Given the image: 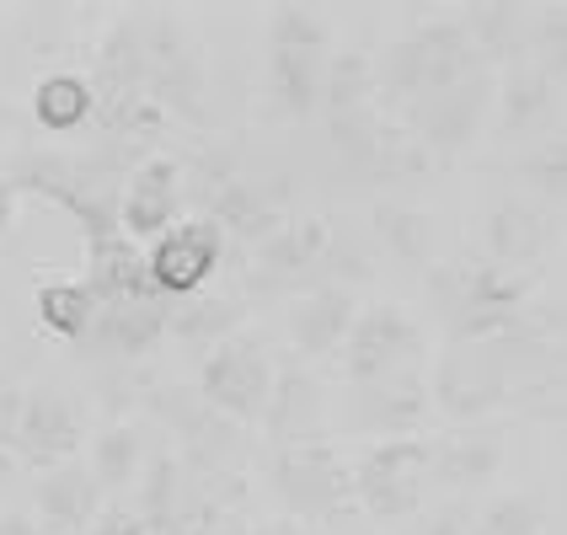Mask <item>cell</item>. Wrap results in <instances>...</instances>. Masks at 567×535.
Returning a JSON list of instances; mask_svg holds the SVG:
<instances>
[{
	"mask_svg": "<svg viewBox=\"0 0 567 535\" xmlns=\"http://www.w3.org/2000/svg\"><path fill=\"white\" fill-rule=\"evenodd\" d=\"M519 177L536 188V198L546 204V209H563V198H567V140H563V128L546 134L536 151L519 161Z\"/></svg>",
	"mask_w": 567,
	"mask_h": 535,
	"instance_id": "e575fe53",
	"label": "cell"
},
{
	"mask_svg": "<svg viewBox=\"0 0 567 535\" xmlns=\"http://www.w3.org/2000/svg\"><path fill=\"white\" fill-rule=\"evenodd\" d=\"M145 408L156 412V423H166L172 455L188 472H241V461H247V429H236L230 418H220L193 385H156L145 397Z\"/></svg>",
	"mask_w": 567,
	"mask_h": 535,
	"instance_id": "52a82bcc",
	"label": "cell"
},
{
	"mask_svg": "<svg viewBox=\"0 0 567 535\" xmlns=\"http://www.w3.org/2000/svg\"><path fill=\"white\" fill-rule=\"evenodd\" d=\"M193 391L220 412V418H230L236 429H247V423H257L262 408H268V391H274V353H268V343H262L257 332H236V338L215 343L204 359H198Z\"/></svg>",
	"mask_w": 567,
	"mask_h": 535,
	"instance_id": "ba28073f",
	"label": "cell"
},
{
	"mask_svg": "<svg viewBox=\"0 0 567 535\" xmlns=\"http://www.w3.org/2000/svg\"><path fill=\"white\" fill-rule=\"evenodd\" d=\"M140 466H145V434H140V423H107L92 440L86 472H92V482L102 493H124L128 482L140 476Z\"/></svg>",
	"mask_w": 567,
	"mask_h": 535,
	"instance_id": "1f68e13d",
	"label": "cell"
},
{
	"mask_svg": "<svg viewBox=\"0 0 567 535\" xmlns=\"http://www.w3.org/2000/svg\"><path fill=\"white\" fill-rule=\"evenodd\" d=\"M466 525H472V504H444L429 514V535H466Z\"/></svg>",
	"mask_w": 567,
	"mask_h": 535,
	"instance_id": "74e56055",
	"label": "cell"
},
{
	"mask_svg": "<svg viewBox=\"0 0 567 535\" xmlns=\"http://www.w3.org/2000/svg\"><path fill=\"white\" fill-rule=\"evenodd\" d=\"M247 316H252V300H247V295H209V289H204V295H188V300H172L166 338L209 353L215 343L247 332Z\"/></svg>",
	"mask_w": 567,
	"mask_h": 535,
	"instance_id": "cb8c5ba5",
	"label": "cell"
},
{
	"mask_svg": "<svg viewBox=\"0 0 567 535\" xmlns=\"http://www.w3.org/2000/svg\"><path fill=\"white\" fill-rule=\"evenodd\" d=\"M375 107V60L348 49L338 60H327L321 70V119H348V113H364Z\"/></svg>",
	"mask_w": 567,
	"mask_h": 535,
	"instance_id": "4dcf8cb0",
	"label": "cell"
},
{
	"mask_svg": "<svg viewBox=\"0 0 567 535\" xmlns=\"http://www.w3.org/2000/svg\"><path fill=\"white\" fill-rule=\"evenodd\" d=\"M493 113V75L455 81L444 92H429L402 107V128L417 140V151L429 161H455L476 145V134Z\"/></svg>",
	"mask_w": 567,
	"mask_h": 535,
	"instance_id": "8fae6325",
	"label": "cell"
},
{
	"mask_svg": "<svg viewBox=\"0 0 567 535\" xmlns=\"http://www.w3.org/2000/svg\"><path fill=\"white\" fill-rule=\"evenodd\" d=\"M268 49H289V54H327L332 43V17L321 6H300V0H279L268 6Z\"/></svg>",
	"mask_w": 567,
	"mask_h": 535,
	"instance_id": "d6a6232c",
	"label": "cell"
},
{
	"mask_svg": "<svg viewBox=\"0 0 567 535\" xmlns=\"http://www.w3.org/2000/svg\"><path fill=\"white\" fill-rule=\"evenodd\" d=\"M6 183L17 188V198L28 193V198H43V204L64 209L81 230L86 253L113 241V236H124L118 230V177L107 166H96L92 156H60V151L38 156V151H28V156H17Z\"/></svg>",
	"mask_w": 567,
	"mask_h": 535,
	"instance_id": "277c9868",
	"label": "cell"
},
{
	"mask_svg": "<svg viewBox=\"0 0 567 535\" xmlns=\"http://www.w3.org/2000/svg\"><path fill=\"white\" fill-rule=\"evenodd\" d=\"M268 487L284 504V519H300V525H321L353 508V472L332 440L279 444L268 461Z\"/></svg>",
	"mask_w": 567,
	"mask_h": 535,
	"instance_id": "5b68a950",
	"label": "cell"
},
{
	"mask_svg": "<svg viewBox=\"0 0 567 535\" xmlns=\"http://www.w3.org/2000/svg\"><path fill=\"white\" fill-rule=\"evenodd\" d=\"M557 107H563V81L546 75L540 64L519 60L493 81V113L487 119L504 128V134H530L536 124H551Z\"/></svg>",
	"mask_w": 567,
	"mask_h": 535,
	"instance_id": "603a6c76",
	"label": "cell"
},
{
	"mask_svg": "<svg viewBox=\"0 0 567 535\" xmlns=\"http://www.w3.org/2000/svg\"><path fill=\"white\" fill-rule=\"evenodd\" d=\"M32 504H38L43 535H81L96 519V508H102V487L92 482L86 461H64V466L38 472Z\"/></svg>",
	"mask_w": 567,
	"mask_h": 535,
	"instance_id": "7402d4cb",
	"label": "cell"
},
{
	"mask_svg": "<svg viewBox=\"0 0 567 535\" xmlns=\"http://www.w3.org/2000/svg\"><path fill=\"white\" fill-rule=\"evenodd\" d=\"M22 385H17V375H6L0 370V444L11 440V429H17V412H22Z\"/></svg>",
	"mask_w": 567,
	"mask_h": 535,
	"instance_id": "8d00e7d4",
	"label": "cell"
},
{
	"mask_svg": "<svg viewBox=\"0 0 567 535\" xmlns=\"http://www.w3.org/2000/svg\"><path fill=\"white\" fill-rule=\"evenodd\" d=\"M134 32H140V60H145V96L166 119L204 128L209 124V64L188 17L172 6H134Z\"/></svg>",
	"mask_w": 567,
	"mask_h": 535,
	"instance_id": "7a4b0ae2",
	"label": "cell"
},
{
	"mask_svg": "<svg viewBox=\"0 0 567 535\" xmlns=\"http://www.w3.org/2000/svg\"><path fill=\"white\" fill-rule=\"evenodd\" d=\"M429 375L423 370H396L380 380H353L348 385V429L370 440H412L429 423Z\"/></svg>",
	"mask_w": 567,
	"mask_h": 535,
	"instance_id": "9a60e30c",
	"label": "cell"
},
{
	"mask_svg": "<svg viewBox=\"0 0 567 535\" xmlns=\"http://www.w3.org/2000/svg\"><path fill=\"white\" fill-rule=\"evenodd\" d=\"M81 444H86V412L81 402L64 391V385H32L22 397L17 412V429H11V461H22L32 472H49L64 461H81Z\"/></svg>",
	"mask_w": 567,
	"mask_h": 535,
	"instance_id": "4fadbf2b",
	"label": "cell"
},
{
	"mask_svg": "<svg viewBox=\"0 0 567 535\" xmlns=\"http://www.w3.org/2000/svg\"><path fill=\"white\" fill-rule=\"evenodd\" d=\"M472 75H493L487 64L476 60L472 38L461 28V17H434L423 28H408L402 38H391L375 60V102H396L408 107L417 96L444 92L455 81Z\"/></svg>",
	"mask_w": 567,
	"mask_h": 535,
	"instance_id": "3957f363",
	"label": "cell"
},
{
	"mask_svg": "<svg viewBox=\"0 0 567 535\" xmlns=\"http://www.w3.org/2000/svg\"><path fill=\"white\" fill-rule=\"evenodd\" d=\"M338 353H343V375L353 385V380H380L396 375V370H423L429 338H423V321L408 306L370 300V306H359Z\"/></svg>",
	"mask_w": 567,
	"mask_h": 535,
	"instance_id": "9c48e42d",
	"label": "cell"
},
{
	"mask_svg": "<svg viewBox=\"0 0 567 535\" xmlns=\"http://www.w3.org/2000/svg\"><path fill=\"white\" fill-rule=\"evenodd\" d=\"M225 253H230V241L220 236V225L183 215L145 247V274L156 284V295L188 300V295H204L215 284V274L225 268Z\"/></svg>",
	"mask_w": 567,
	"mask_h": 535,
	"instance_id": "5bb4252c",
	"label": "cell"
},
{
	"mask_svg": "<svg viewBox=\"0 0 567 535\" xmlns=\"http://www.w3.org/2000/svg\"><path fill=\"white\" fill-rule=\"evenodd\" d=\"M86 535H145V519L134 504H102L96 519L86 525Z\"/></svg>",
	"mask_w": 567,
	"mask_h": 535,
	"instance_id": "d590c367",
	"label": "cell"
},
{
	"mask_svg": "<svg viewBox=\"0 0 567 535\" xmlns=\"http://www.w3.org/2000/svg\"><path fill=\"white\" fill-rule=\"evenodd\" d=\"M546 241H551V215L540 204L498 198L487 209V230H482V257L487 263L514 268V274H530V263L546 253Z\"/></svg>",
	"mask_w": 567,
	"mask_h": 535,
	"instance_id": "44dd1931",
	"label": "cell"
},
{
	"mask_svg": "<svg viewBox=\"0 0 567 535\" xmlns=\"http://www.w3.org/2000/svg\"><path fill=\"white\" fill-rule=\"evenodd\" d=\"M262 434L279 444H306V440H332L327 434V391L311 370H300V359L274 364V391H268V408H262Z\"/></svg>",
	"mask_w": 567,
	"mask_h": 535,
	"instance_id": "ac0fdd59",
	"label": "cell"
},
{
	"mask_svg": "<svg viewBox=\"0 0 567 535\" xmlns=\"http://www.w3.org/2000/svg\"><path fill=\"white\" fill-rule=\"evenodd\" d=\"M359 289H338V284H321V289H306V295H295L289 300V348H295V359H327V353H338L348 338V327H353V316H359Z\"/></svg>",
	"mask_w": 567,
	"mask_h": 535,
	"instance_id": "d6986e66",
	"label": "cell"
},
{
	"mask_svg": "<svg viewBox=\"0 0 567 535\" xmlns=\"http://www.w3.org/2000/svg\"><path fill=\"white\" fill-rule=\"evenodd\" d=\"M252 535H321L316 525H300V519H274V525H257Z\"/></svg>",
	"mask_w": 567,
	"mask_h": 535,
	"instance_id": "60d3db41",
	"label": "cell"
},
{
	"mask_svg": "<svg viewBox=\"0 0 567 535\" xmlns=\"http://www.w3.org/2000/svg\"><path fill=\"white\" fill-rule=\"evenodd\" d=\"M17 204H22V198H17V188H11V183L0 177V236H6V230L17 225Z\"/></svg>",
	"mask_w": 567,
	"mask_h": 535,
	"instance_id": "ab89813d",
	"label": "cell"
},
{
	"mask_svg": "<svg viewBox=\"0 0 567 535\" xmlns=\"http://www.w3.org/2000/svg\"><path fill=\"white\" fill-rule=\"evenodd\" d=\"M0 535H43V525L32 514H22V508H6L0 514Z\"/></svg>",
	"mask_w": 567,
	"mask_h": 535,
	"instance_id": "f35d334b",
	"label": "cell"
},
{
	"mask_svg": "<svg viewBox=\"0 0 567 535\" xmlns=\"http://www.w3.org/2000/svg\"><path fill=\"white\" fill-rule=\"evenodd\" d=\"M32 316H38V327H43L54 343L75 348L86 338V327H92L96 300H92V289H86V279L49 274V279L32 284Z\"/></svg>",
	"mask_w": 567,
	"mask_h": 535,
	"instance_id": "4316f807",
	"label": "cell"
},
{
	"mask_svg": "<svg viewBox=\"0 0 567 535\" xmlns=\"http://www.w3.org/2000/svg\"><path fill=\"white\" fill-rule=\"evenodd\" d=\"M11 466H17V461H11V450L0 444V476H11Z\"/></svg>",
	"mask_w": 567,
	"mask_h": 535,
	"instance_id": "b9f144b4",
	"label": "cell"
},
{
	"mask_svg": "<svg viewBox=\"0 0 567 535\" xmlns=\"http://www.w3.org/2000/svg\"><path fill=\"white\" fill-rule=\"evenodd\" d=\"M86 289L96 306H128V300H166L145 274V247H134L128 236H113L86 253Z\"/></svg>",
	"mask_w": 567,
	"mask_h": 535,
	"instance_id": "d4e9b609",
	"label": "cell"
},
{
	"mask_svg": "<svg viewBox=\"0 0 567 535\" xmlns=\"http://www.w3.org/2000/svg\"><path fill=\"white\" fill-rule=\"evenodd\" d=\"M166 316L172 300H128V306H96L86 338L75 343L81 359L96 364H134L166 338Z\"/></svg>",
	"mask_w": 567,
	"mask_h": 535,
	"instance_id": "e0dca14e",
	"label": "cell"
},
{
	"mask_svg": "<svg viewBox=\"0 0 567 535\" xmlns=\"http://www.w3.org/2000/svg\"><path fill=\"white\" fill-rule=\"evenodd\" d=\"M183 204H193L198 220L220 225V236L241 253H252L262 236H274L295 215L289 209V183L268 177V172H252L230 151H209L193 166H183Z\"/></svg>",
	"mask_w": 567,
	"mask_h": 535,
	"instance_id": "6da1fadb",
	"label": "cell"
},
{
	"mask_svg": "<svg viewBox=\"0 0 567 535\" xmlns=\"http://www.w3.org/2000/svg\"><path fill=\"white\" fill-rule=\"evenodd\" d=\"M461 17V28H466V38H472L476 60L498 64V70H508V64L525 60V38H530V6H472V11H455Z\"/></svg>",
	"mask_w": 567,
	"mask_h": 535,
	"instance_id": "484cf974",
	"label": "cell"
},
{
	"mask_svg": "<svg viewBox=\"0 0 567 535\" xmlns=\"http://www.w3.org/2000/svg\"><path fill=\"white\" fill-rule=\"evenodd\" d=\"M32 119L49 128V134H81V128H92V119H96L92 81L81 70H49L32 86Z\"/></svg>",
	"mask_w": 567,
	"mask_h": 535,
	"instance_id": "f1b7e54d",
	"label": "cell"
},
{
	"mask_svg": "<svg viewBox=\"0 0 567 535\" xmlns=\"http://www.w3.org/2000/svg\"><path fill=\"white\" fill-rule=\"evenodd\" d=\"M0 124H6V102H0Z\"/></svg>",
	"mask_w": 567,
	"mask_h": 535,
	"instance_id": "7bdbcfd3",
	"label": "cell"
},
{
	"mask_svg": "<svg viewBox=\"0 0 567 535\" xmlns=\"http://www.w3.org/2000/svg\"><path fill=\"white\" fill-rule=\"evenodd\" d=\"M370 220H375L380 247L396 257V263H412V268H429V263H434V215H429V209L380 198Z\"/></svg>",
	"mask_w": 567,
	"mask_h": 535,
	"instance_id": "f546056e",
	"label": "cell"
},
{
	"mask_svg": "<svg viewBox=\"0 0 567 535\" xmlns=\"http://www.w3.org/2000/svg\"><path fill=\"white\" fill-rule=\"evenodd\" d=\"M172 220H183V161L177 156H151L140 161L118 188V230L128 241L151 247Z\"/></svg>",
	"mask_w": 567,
	"mask_h": 535,
	"instance_id": "2e32d148",
	"label": "cell"
},
{
	"mask_svg": "<svg viewBox=\"0 0 567 535\" xmlns=\"http://www.w3.org/2000/svg\"><path fill=\"white\" fill-rule=\"evenodd\" d=\"M332 230L338 225L316 209L289 215L274 236H262L247 253L241 295H306V289H316V268H321V253L332 247Z\"/></svg>",
	"mask_w": 567,
	"mask_h": 535,
	"instance_id": "30bf717a",
	"label": "cell"
},
{
	"mask_svg": "<svg viewBox=\"0 0 567 535\" xmlns=\"http://www.w3.org/2000/svg\"><path fill=\"white\" fill-rule=\"evenodd\" d=\"M321 54H289V49H268V102L289 124H306L321 107Z\"/></svg>",
	"mask_w": 567,
	"mask_h": 535,
	"instance_id": "83f0119b",
	"label": "cell"
},
{
	"mask_svg": "<svg viewBox=\"0 0 567 535\" xmlns=\"http://www.w3.org/2000/svg\"><path fill=\"white\" fill-rule=\"evenodd\" d=\"M504 455H508L504 429H493V423H466V429H450L444 440H429V476H434L440 487L466 493V487L493 482L498 466H504Z\"/></svg>",
	"mask_w": 567,
	"mask_h": 535,
	"instance_id": "ffe728a7",
	"label": "cell"
},
{
	"mask_svg": "<svg viewBox=\"0 0 567 535\" xmlns=\"http://www.w3.org/2000/svg\"><path fill=\"white\" fill-rule=\"evenodd\" d=\"M353 504L364 508L375 525H402L423 508L429 493V440H370L353 461Z\"/></svg>",
	"mask_w": 567,
	"mask_h": 535,
	"instance_id": "8992f818",
	"label": "cell"
},
{
	"mask_svg": "<svg viewBox=\"0 0 567 535\" xmlns=\"http://www.w3.org/2000/svg\"><path fill=\"white\" fill-rule=\"evenodd\" d=\"M540 525H546V508L530 493H504V498L472 504L466 535H540Z\"/></svg>",
	"mask_w": 567,
	"mask_h": 535,
	"instance_id": "836d02e7",
	"label": "cell"
},
{
	"mask_svg": "<svg viewBox=\"0 0 567 535\" xmlns=\"http://www.w3.org/2000/svg\"><path fill=\"white\" fill-rule=\"evenodd\" d=\"M92 96H96V119L92 134L96 145L113 140L118 128L128 124L134 107H145V60H140V32H134V11H118L107 17V28L96 38V54H92Z\"/></svg>",
	"mask_w": 567,
	"mask_h": 535,
	"instance_id": "7c38bea8",
	"label": "cell"
}]
</instances>
